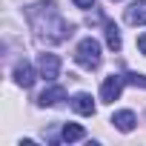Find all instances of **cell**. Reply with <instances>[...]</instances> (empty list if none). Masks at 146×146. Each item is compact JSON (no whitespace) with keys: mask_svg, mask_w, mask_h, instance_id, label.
Returning a JSON list of instances; mask_svg holds the SVG:
<instances>
[{"mask_svg":"<svg viewBox=\"0 0 146 146\" xmlns=\"http://www.w3.org/2000/svg\"><path fill=\"white\" fill-rule=\"evenodd\" d=\"M26 17H29L32 29L37 32V37H46L49 43H63L72 35V26L63 20V15L57 12L54 3H35L26 9Z\"/></svg>","mask_w":146,"mask_h":146,"instance_id":"6da1fadb","label":"cell"},{"mask_svg":"<svg viewBox=\"0 0 146 146\" xmlns=\"http://www.w3.org/2000/svg\"><path fill=\"white\" fill-rule=\"evenodd\" d=\"M75 60L83 66V69H98L100 66V43L95 40V37H83L80 43H78V49H75Z\"/></svg>","mask_w":146,"mask_h":146,"instance_id":"7a4b0ae2","label":"cell"},{"mask_svg":"<svg viewBox=\"0 0 146 146\" xmlns=\"http://www.w3.org/2000/svg\"><path fill=\"white\" fill-rule=\"evenodd\" d=\"M37 75L40 78H46L49 83L60 75V57L57 54H52V52H43L40 57H37Z\"/></svg>","mask_w":146,"mask_h":146,"instance_id":"3957f363","label":"cell"},{"mask_svg":"<svg viewBox=\"0 0 146 146\" xmlns=\"http://www.w3.org/2000/svg\"><path fill=\"white\" fill-rule=\"evenodd\" d=\"M123 83H126L123 75H109L103 80V86H100V100L103 103H115L120 98V92H123Z\"/></svg>","mask_w":146,"mask_h":146,"instance_id":"277c9868","label":"cell"},{"mask_svg":"<svg viewBox=\"0 0 146 146\" xmlns=\"http://www.w3.org/2000/svg\"><path fill=\"white\" fill-rule=\"evenodd\" d=\"M12 75H15V83H17V86H23V89H29V86L35 83V78H37V75H35V66H32L29 60L17 63Z\"/></svg>","mask_w":146,"mask_h":146,"instance_id":"5b68a950","label":"cell"},{"mask_svg":"<svg viewBox=\"0 0 146 146\" xmlns=\"http://www.w3.org/2000/svg\"><path fill=\"white\" fill-rule=\"evenodd\" d=\"M126 23L132 26H146V0H135L126 9Z\"/></svg>","mask_w":146,"mask_h":146,"instance_id":"8992f818","label":"cell"},{"mask_svg":"<svg viewBox=\"0 0 146 146\" xmlns=\"http://www.w3.org/2000/svg\"><path fill=\"white\" fill-rule=\"evenodd\" d=\"M63 100H66V89H63V86H49V89H43V95L37 98L40 106H57V103H63Z\"/></svg>","mask_w":146,"mask_h":146,"instance_id":"52a82bcc","label":"cell"},{"mask_svg":"<svg viewBox=\"0 0 146 146\" xmlns=\"http://www.w3.org/2000/svg\"><path fill=\"white\" fill-rule=\"evenodd\" d=\"M112 123H115V129H120V132H132L135 123H137V117H135L132 109H120V112L112 115Z\"/></svg>","mask_w":146,"mask_h":146,"instance_id":"ba28073f","label":"cell"},{"mask_svg":"<svg viewBox=\"0 0 146 146\" xmlns=\"http://www.w3.org/2000/svg\"><path fill=\"white\" fill-rule=\"evenodd\" d=\"M72 106H75V112L78 115H95V100H92V95H86V92H80V95H75L72 98Z\"/></svg>","mask_w":146,"mask_h":146,"instance_id":"9c48e42d","label":"cell"},{"mask_svg":"<svg viewBox=\"0 0 146 146\" xmlns=\"http://www.w3.org/2000/svg\"><path fill=\"white\" fill-rule=\"evenodd\" d=\"M83 137H86V132H83V126H78V123H66L63 132H60V140H63V143H75V140H83Z\"/></svg>","mask_w":146,"mask_h":146,"instance_id":"30bf717a","label":"cell"},{"mask_svg":"<svg viewBox=\"0 0 146 146\" xmlns=\"http://www.w3.org/2000/svg\"><path fill=\"white\" fill-rule=\"evenodd\" d=\"M106 43H109V49H112V52H117V49H120V32H117V26H115V23H106Z\"/></svg>","mask_w":146,"mask_h":146,"instance_id":"8fae6325","label":"cell"},{"mask_svg":"<svg viewBox=\"0 0 146 146\" xmlns=\"http://www.w3.org/2000/svg\"><path fill=\"white\" fill-rule=\"evenodd\" d=\"M126 83H129V86L146 89V75H140V72H129V75H126Z\"/></svg>","mask_w":146,"mask_h":146,"instance_id":"7c38bea8","label":"cell"},{"mask_svg":"<svg viewBox=\"0 0 146 146\" xmlns=\"http://www.w3.org/2000/svg\"><path fill=\"white\" fill-rule=\"evenodd\" d=\"M72 3H75L78 9H92V6H95V0H72Z\"/></svg>","mask_w":146,"mask_h":146,"instance_id":"4fadbf2b","label":"cell"},{"mask_svg":"<svg viewBox=\"0 0 146 146\" xmlns=\"http://www.w3.org/2000/svg\"><path fill=\"white\" fill-rule=\"evenodd\" d=\"M137 49L146 54V35H140V37H137Z\"/></svg>","mask_w":146,"mask_h":146,"instance_id":"5bb4252c","label":"cell"},{"mask_svg":"<svg viewBox=\"0 0 146 146\" xmlns=\"http://www.w3.org/2000/svg\"><path fill=\"white\" fill-rule=\"evenodd\" d=\"M115 3H117V0H115Z\"/></svg>","mask_w":146,"mask_h":146,"instance_id":"9a60e30c","label":"cell"}]
</instances>
